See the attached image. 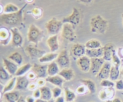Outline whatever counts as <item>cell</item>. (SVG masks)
<instances>
[{"mask_svg": "<svg viewBox=\"0 0 123 102\" xmlns=\"http://www.w3.org/2000/svg\"><path fill=\"white\" fill-rule=\"evenodd\" d=\"M27 6V3L25 4L18 12L10 14L2 13L0 15V21L3 25L16 27V26L22 24L24 20V11Z\"/></svg>", "mask_w": 123, "mask_h": 102, "instance_id": "obj_1", "label": "cell"}, {"mask_svg": "<svg viewBox=\"0 0 123 102\" xmlns=\"http://www.w3.org/2000/svg\"><path fill=\"white\" fill-rule=\"evenodd\" d=\"M108 21L102 16L97 14L90 19L91 31L94 34H105L108 28Z\"/></svg>", "mask_w": 123, "mask_h": 102, "instance_id": "obj_2", "label": "cell"}, {"mask_svg": "<svg viewBox=\"0 0 123 102\" xmlns=\"http://www.w3.org/2000/svg\"><path fill=\"white\" fill-rule=\"evenodd\" d=\"M43 37V31L36 26L35 24H31L28 31L27 38L30 43L37 46Z\"/></svg>", "mask_w": 123, "mask_h": 102, "instance_id": "obj_3", "label": "cell"}, {"mask_svg": "<svg viewBox=\"0 0 123 102\" xmlns=\"http://www.w3.org/2000/svg\"><path fill=\"white\" fill-rule=\"evenodd\" d=\"M63 25L62 20H58L56 18H52L46 23L45 28L50 36H55L61 31Z\"/></svg>", "mask_w": 123, "mask_h": 102, "instance_id": "obj_4", "label": "cell"}, {"mask_svg": "<svg viewBox=\"0 0 123 102\" xmlns=\"http://www.w3.org/2000/svg\"><path fill=\"white\" fill-rule=\"evenodd\" d=\"M25 52L31 60H39L41 57L46 54L45 50L41 49L34 44H30L25 48Z\"/></svg>", "mask_w": 123, "mask_h": 102, "instance_id": "obj_5", "label": "cell"}, {"mask_svg": "<svg viewBox=\"0 0 123 102\" xmlns=\"http://www.w3.org/2000/svg\"><path fill=\"white\" fill-rule=\"evenodd\" d=\"M75 28L70 24H64L61 30V36L64 39L73 42L75 40L76 38V34L74 31Z\"/></svg>", "mask_w": 123, "mask_h": 102, "instance_id": "obj_6", "label": "cell"}, {"mask_svg": "<svg viewBox=\"0 0 123 102\" xmlns=\"http://www.w3.org/2000/svg\"><path fill=\"white\" fill-rule=\"evenodd\" d=\"M55 61L58 64L61 70L63 68H70V58L67 50L66 49L61 50L58 54L57 58L56 59Z\"/></svg>", "mask_w": 123, "mask_h": 102, "instance_id": "obj_7", "label": "cell"}, {"mask_svg": "<svg viewBox=\"0 0 123 102\" xmlns=\"http://www.w3.org/2000/svg\"><path fill=\"white\" fill-rule=\"evenodd\" d=\"M62 21L63 24H70L74 28L78 26L80 22V14L79 10L74 7L72 10V13L68 16L64 18Z\"/></svg>", "mask_w": 123, "mask_h": 102, "instance_id": "obj_8", "label": "cell"}, {"mask_svg": "<svg viewBox=\"0 0 123 102\" xmlns=\"http://www.w3.org/2000/svg\"><path fill=\"white\" fill-rule=\"evenodd\" d=\"M12 32V44L15 48H21L24 43V38L20 31L17 27H12L10 28Z\"/></svg>", "mask_w": 123, "mask_h": 102, "instance_id": "obj_9", "label": "cell"}, {"mask_svg": "<svg viewBox=\"0 0 123 102\" xmlns=\"http://www.w3.org/2000/svg\"><path fill=\"white\" fill-rule=\"evenodd\" d=\"M86 49L85 44H82L80 43H74L71 48V55L74 60H77L79 58L85 55Z\"/></svg>", "mask_w": 123, "mask_h": 102, "instance_id": "obj_10", "label": "cell"}, {"mask_svg": "<svg viewBox=\"0 0 123 102\" xmlns=\"http://www.w3.org/2000/svg\"><path fill=\"white\" fill-rule=\"evenodd\" d=\"M47 70H48V65L43 64H34L32 65V69H31V71L35 73L37 79L38 78L46 79L48 76Z\"/></svg>", "mask_w": 123, "mask_h": 102, "instance_id": "obj_11", "label": "cell"}, {"mask_svg": "<svg viewBox=\"0 0 123 102\" xmlns=\"http://www.w3.org/2000/svg\"><path fill=\"white\" fill-rule=\"evenodd\" d=\"M76 64L81 72L88 73L91 68V59L86 55H84L76 60Z\"/></svg>", "mask_w": 123, "mask_h": 102, "instance_id": "obj_12", "label": "cell"}, {"mask_svg": "<svg viewBox=\"0 0 123 102\" xmlns=\"http://www.w3.org/2000/svg\"><path fill=\"white\" fill-rule=\"evenodd\" d=\"M91 68L90 72L93 75L97 76L103 67L105 61L103 60V58H91Z\"/></svg>", "mask_w": 123, "mask_h": 102, "instance_id": "obj_13", "label": "cell"}, {"mask_svg": "<svg viewBox=\"0 0 123 102\" xmlns=\"http://www.w3.org/2000/svg\"><path fill=\"white\" fill-rule=\"evenodd\" d=\"M12 41V32L10 30L6 27L0 29V43L1 45L7 46Z\"/></svg>", "mask_w": 123, "mask_h": 102, "instance_id": "obj_14", "label": "cell"}, {"mask_svg": "<svg viewBox=\"0 0 123 102\" xmlns=\"http://www.w3.org/2000/svg\"><path fill=\"white\" fill-rule=\"evenodd\" d=\"M46 44L50 52H56L60 49L58 35L49 36V38L46 40Z\"/></svg>", "mask_w": 123, "mask_h": 102, "instance_id": "obj_15", "label": "cell"}, {"mask_svg": "<svg viewBox=\"0 0 123 102\" xmlns=\"http://www.w3.org/2000/svg\"><path fill=\"white\" fill-rule=\"evenodd\" d=\"M115 90L114 88H107L101 90L98 94V98L102 101L112 100L114 98Z\"/></svg>", "mask_w": 123, "mask_h": 102, "instance_id": "obj_16", "label": "cell"}, {"mask_svg": "<svg viewBox=\"0 0 123 102\" xmlns=\"http://www.w3.org/2000/svg\"><path fill=\"white\" fill-rule=\"evenodd\" d=\"M103 58L106 62H111L112 59L113 54L115 51V46L111 43H109L103 46Z\"/></svg>", "mask_w": 123, "mask_h": 102, "instance_id": "obj_17", "label": "cell"}, {"mask_svg": "<svg viewBox=\"0 0 123 102\" xmlns=\"http://www.w3.org/2000/svg\"><path fill=\"white\" fill-rule=\"evenodd\" d=\"M2 64L3 67L6 68V70L12 76H15L19 67L14 62L12 61L8 58H2Z\"/></svg>", "mask_w": 123, "mask_h": 102, "instance_id": "obj_18", "label": "cell"}, {"mask_svg": "<svg viewBox=\"0 0 123 102\" xmlns=\"http://www.w3.org/2000/svg\"><path fill=\"white\" fill-rule=\"evenodd\" d=\"M112 64L110 62H106L103 64V67L101 68L100 71L98 73L96 76L99 80H102L103 79H109V76H110L111 69Z\"/></svg>", "mask_w": 123, "mask_h": 102, "instance_id": "obj_19", "label": "cell"}, {"mask_svg": "<svg viewBox=\"0 0 123 102\" xmlns=\"http://www.w3.org/2000/svg\"><path fill=\"white\" fill-rule=\"evenodd\" d=\"M30 81V80L28 79L26 76L17 77L16 84L14 90L16 91H22V90H26L28 87Z\"/></svg>", "mask_w": 123, "mask_h": 102, "instance_id": "obj_20", "label": "cell"}, {"mask_svg": "<svg viewBox=\"0 0 123 102\" xmlns=\"http://www.w3.org/2000/svg\"><path fill=\"white\" fill-rule=\"evenodd\" d=\"M58 55V54L56 52L46 53L38 60V61L40 63L43 64H45L46 63L49 64L53 61H55L57 58Z\"/></svg>", "mask_w": 123, "mask_h": 102, "instance_id": "obj_21", "label": "cell"}, {"mask_svg": "<svg viewBox=\"0 0 123 102\" xmlns=\"http://www.w3.org/2000/svg\"><path fill=\"white\" fill-rule=\"evenodd\" d=\"M85 55L91 58H103V47L98 49H86Z\"/></svg>", "mask_w": 123, "mask_h": 102, "instance_id": "obj_22", "label": "cell"}, {"mask_svg": "<svg viewBox=\"0 0 123 102\" xmlns=\"http://www.w3.org/2000/svg\"><path fill=\"white\" fill-rule=\"evenodd\" d=\"M79 82L87 88L88 92L90 94H94L96 93V90H97V86L93 80L90 79H82L79 80Z\"/></svg>", "mask_w": 123, "mask_h": 102, "instance_id": "obj_23", "label": "cell"}, {"mask_svg": "<svg viewBox=\"0 0 123 102\" xmlns=\"http://www.w3.org/2000/svg\"><path fill=\"white\" fill-rule=\"evenodd\" d=\"M58 74L66 81H70L73 80L74 77V71L70 68L61 69Z\"/></svg>", "mask_w": 123, "mask_h": 102, "instance_id": "obj_24", "label": "cell"}, {"mask_svg": "<svg viewBox=\"0 0 123 102\" xmlns=\"http://www.w3.org/2000/svg\"><path fill=\"white\" fill-rule=\"evenodd\" d=\"M46 80L48 82L54 85V86L61 88L64 82L65 81L63 78H61L59 74L54 76H48L46 78Z\"/></svg>", "mask_w": 123, "mask_h": 102, "instance_id": "obj_25", "label": "cell"}, {"mask_svg": "<svg viewBox=\"0 0 123 102\" xmlns=\"http://www.w3.org/2000/svg\"><path fill=\"white\" fill-rule=\"evenodd\" d=\"M41 91V98L44 100L49 102L51 100L52 98H53L52 92V90L49 87L46 86H42V87L39 88Z\"/></svg>", "mask_w": 123, "mask_h": 102, "instance_id": "obj_26", "label": "cell"}, {"mask_svg": "<svg viewBox=\"0 0 123 102\" xmlns=\"http://www.w3.org/2000/svg\"><path fill=\"white\" fill-rule=\"evenodd\" d=\"M60 68L56 61H53L48 65V76H54L58 75L60 72Z\"/></svg>", "mask_w": 123, "mask_h": 102, "instance_id": "obj_27", "label": "cell"}, {"mask_svg": "<svg viewBox=\"0 0 123 102\" xmlns=\"http://www.w3.org/2000/svg\"><path fill=\"white\" fill-rule=\"evenodd\" d=\"M4 97L7 102H17L20 98V96L18 91H10L3 94Z\"/></svg>", "mask_w": 123, "mask_h": 102, "instance_id": "obj_28", "label": "cell"}, {"mask_svg": "<svg viewBox=\"0 0 123 102\" xmlns=\"http://www.w3.org/2000/svg\"><path fill=\"white\" fill-rule=\"evenodd\" d=\"M16 79L17 77L15 76L11 78L4 85L1 92L4 94L6 92H10V91H12L13 90H14L16 87Z\"/></svg>", "mask_w": 123, "mask_h": 102, "instance_id": "obj_29", "label": "cell"}, {"mask_svg": "<svg viewBox=\"0 0 123 102\" xmlns=\"http://www.w3.org/2000/svg\"><path fill=\"white\" fill-rule=\"evenodd\" d=\"M32 66L31 64L26 63L24 65H21L19 67L18 70H17L16 73L15 74V76H25V74H27L32 69Z\"/></svg>", "mask_w": 123, "mask_h": 102, "instance_id": "obj_30", "label": "cell"}, {"mask_svg": "<svg viewBox=\"0 0 123 102\" xmlns=\"http://www.w3.org/2000/svg\"><path fill=\"white\" fill-rule=\"evenodd\" d=\"M8 59L16 64L18 66H21L24 59L21 54L18 52H14L8 56Z\"/></svg>", "mask_w": 123, "mask_h": 102, "instance_id": "obj_31", "label": "cell"}, {"mask_svg": "<svg viewBox=\"0 0 123 102\" xmlns=\"http://www.w3.org/2000/svg\"><path fill=\"white\" fill-rule=\"evenodd\" d=\"M85 48L88 49H94L102 48V43L98 40L91 39L85 43Z\"/></svg>", "mask_w": 123, "mask_h": 102, "instance_id": "obj_32", "label": "cell"}, {"mask_svg": "<svg viewBox=\"0 0 123 102\" xmlns=\"http://www.w3.org/2000/svg\"><path fill=\"white\" fill-rule=\"evenodd\" d=\"M120 74V67H116L112 64L111 69L110 76H109V79L113 82H116L118 80L119 76Z\"/></svg>", "mask_w": 123, "mask_h": 102, "instance_id": "obj_33", "label": "cell"}, {"mask_svg": "<svg viewBox=\"0 0 123 102\" xmlns=\"http://www.w3.org/2000/svg\"><path fill=\"white\" fill-rule=\"evenodd\" d=\"M64 97L66 102H73L76 98V94L68 88H64Z\"/></svg>", "mask_w": 123, "mask_h": 102, "instance_id": "obj_34", "label": "cell"}, {"mask_svg": "<svg viewBox=\"0 0 123 102\" xmlns=\"http://www.w3.org/2000/svg\"><path fill=\"white\" fill-rule=\"evenodd\" d=\"M19 10L20 8L16 5L12 3H8L4 7V13L10 14V13H16Z\"/></svg>", "mask_w": 123, "mask_h": 102, "instance_id": "obj_35", "label": "cell"}, {"mask_svg": "<svg viewBox=\"0 0 123 102\" xmlns=\"http://www.w3.org/2000/svg\"><path fill=\"white\" fill-rule=\"evenodd\" d=\"M11 74L2 66L0 70V80L1 82H8L11 79Z\"/></svg>", "mask_w": 123, "mask_h": 102, "instance_id": "obj_36", "label": "cell"}, {"mask_svg": "<svg viewBox=\"0 0 123 102\" xmlns=\"http://www.w3.org/2000/svg\"><path fill=\"white\" fill-rule=\"evenodd\" d=\"M100 85L101 86L103 87L104 88H114L115 85V83L114 82L112 81L109 79H103L100 81Z\"/></svg>", "mask_w": 123, "mask_h": 102, "instance_id": "obj_37", "label": "cell"}, {"mask_svg": "<svg viewBox=\"0 0 123 102\" xmlns=\"http://www.w3.org/2000/svg\"><path fill=\"white\" fill-rule=\"evenodd\" d=\"M112 62L113 66H115L118 67H120V66H121V60L120 59V56H118V55L117 54L116 50H115V51L114 52V54H113Z\"/></svg>", "mask_w": 123, "mask_h": 102, "instance_id": "obj_38", "label": "cell"}, {"mask_svg": "<svg viewBox=\"0 0 123 102\" xmlns=\"http://www.w3.org/2000/svg\"><path fill=\"white\" fill-rule=\"evenodd\" d=\"M31 13L33 16V17H34L36 19H37L42 17V14H43V10L40 8L35 7L31 11Z\"/></svg>", "mask_w": 123, "mask_h": 102, "instance_id": "obj_39", "label": "cell"}, {"mask_svg": "<svg viewBox=\"0 0 123 102\" xmlns=\"http://www.w3.org/2000/svg\"><path fill=\"white\" fill-rule=\"evenodd\" d=\"M52 92L53 98L55 99V98L61 96V94L62 93V90L61 87L55 86L54 88L52 89Z\"/></svg>", "mask_w": 123, "mask_h": 102, "instance_id": "obj_40", "label": "cell"}, {"mask_svg": "<svg viewBox=\"0 0 123 102\" xmlns=\"http://www.w3.org/2000/svg\"><path fill=\"white\" fill-rule=\"evenodd\" d=\"M88 91L87 88L84 85L82 84L76 88V93L78 95H84Z\"/></svg>", "mask_w": 123, "mask_h": 102, "instance_id": "obj_41", "label": "cell"}, {"mask_svg": "<svg viewBox=\"0 0 123 102\" xmlns=\"http://www.w3.org/2000/svg\"><path fill=\"white\" fill-rule=\"evenodd\" d=\"M115 88L118 91H123V80L118 79L115 82Z\"/></svg>", "mask_w": 123, "mask_h": 102, "instance_id": "obj_42", "label": "cell"}, {"mask_svg": "<svg viewBox=\"0 0 123 102\" xmlns=\"http://www.w3.org/2000/svg\"><path fill=\"white\" fill-rule=\"evenodd\" d=\"M46 82V79H44V78H38L36 81V84L37 86H39V88L45 86L44 85Z\"/></svg>", "mask_w": 123, "mask_h": 102, "instance_id": "obj_43", "label": "cell"}, {"mask_svg": "<svg viewBox=\"0 0 123 102\" xmlns=\"http://www.w3.org/2000/svg\"><path fill=\"white\" fill-rule=\"evenodd\" d=\"M32 96L34 97L36 99H38V98H41V91L40 88H37L33 91V93H32Z\"/></svg>", "mask_w": 123, "mask_h": 102, "instance_id": "obj_44", "label": "cell"}, {"mask_svg": "<svg viewBox=\"0 0 123 102\" xmlns=\"http://www.w3.org/2000/svg\"><path fill=\"white\" fill-rule=\"evenodd\" d=\"M26 77H27V78L30 80H34L36 78H37V76H36L35 73H34L32 71H30V72H29L28 73H27V74H26Z\"/></svg>", "mask_w": 123, "mask_h": 102, "instance_id": "obj_45", "label": "cell"}, {"mask_svg": "<svg viewBox=\"0 0 123 102\" xmlns=\"http://www.w3.org/2000/svg\"><path fill=\"white\" fill-rule=\"evenodd\" d=\"M37 85L36 83H30L28 85V89L31 91H34L37 88Z\"/></svg>", "mask_w": 123, "mask_h": 102, "instance_id": "obj_46", "label": "cell"}, {"mask_svg": "<svg viewBox=\"0 0 123 102\" xmlns=\"http://www.w3.org/2000/svg\"><path fill=\"white\" fill-rule=\"evenodd\" d=\"M36 100V98L32 96H28L25 98L26 102H35Z\"/></svg>", "mask_w": 123, "mask_h": 102, "instance_id": "obj_47", "label": "cell"}, {"mask_svg": "<svg viewBox=\"0 0 123 102\" xmlns=\"http://www.w3.org/2000/svg\"><path fill=\"white\" fill-rule=\"evenodd\" d=\"M66 100H65V97L64 96H60V97H58V98H55L54 102H65Z\"/></svg>", "mask_w": 123, "mask_h": 102, "instance_id": "obj_48", "label": "cell"}, {"mask_svg": "<svg viewBox=\"0 0 123 102\" xmlns=\"http://www.w3.org/2000/svg\"><path fill=\"white\" fill-rule=\"evenodd\" d=\"M78 1L81 2V3L89 4H91L93 1V0H78Z\"/></svg>", "mask_w": 123, "mask_h": 102, "instance_id": "obj_49", "label": "cell"}, {"mask_svg": "<svg viewBox=\"0 0 123 102\" xmlns=\"http://www.w3.org/2000/svg\"><path fill=\"white\" fill-rule=\"evenodd\" d=\"M118 52H119V55L118 56H120V59L121 60V58H123V48H120L118 49Z\"/></svg>", "mask_w": 123, "mask_h": 102, "instance_id": "obj_50", "label": "cell"}, {"mask_svg": "<svg viewBox=\"0 0 123 102\" xmlns=\"http://www.w3.org/2000/svg\"><path fill=\"white\" fill-rule=\"evenodd\" d=\"M17 102H26V101H25V98H24L22 96H20V98Z\"/></svg>", "mask_w": 123, "mask_h": 102, "instance_id": "obj_51", "label": "cell"}, {"mask_svg": "<svg viewBox=\"0 0 123 102\" xmlns=\"http://www.w3.org/2000/svg\"><path fill=\"white\" fill-rule=\"evenodd\" d=\"M113 102H122V101H121L120 98L117 97V98H114L113 99Z\"/></svg>", "mask_w": 123, "mask_h": 102, "instance_id": "obj_52", "label": "cell"}, {"mask_svg": "<svg viewBox=\"0 0 123 102\" xmlns=\"http://www.w3.org/2000/svg\"><path fill=\"white\" fill-rule=\"evenodd\" d=\"M35 102H48L42 99V98H38V99L36 100Z\"/></svg>", "mask_w": 123, "mask_h": 102, "instance_id": "obj_53", "label": "cell"}, {"mask_svg": "<svg viewBox=\"0 0 123 102\" xmlns=\"http://www.w3.org/2000/svg\"><path fill=\"white\" fill-rule=\"evenodd\" d=\"M106 102H113V99L112 100H108L106 101Z\"/></svg>", "mask_w": 123, "mask_h": 102, "instance_id": "obj_54", "label": "cell"}, {"mask_svg": "<svg viewBox=\"0 0 123 102\" xmlns=\"http://www.w3.org/2000/svg\"><path fill=\"white\" fill-rule=\"evenodd\" d=\"M32 1H33V0H26V1H27V2H32Z\"/></svg>", "mask_w": 123, "mask_h": 102, "instance_id": "obj_55", "label": "cell"}, {"mask_svg": "<svg viewBox=\"0 0 123 102\" xmlns=\"http://www.w3.org/2000/svg\"><path fill=\"white\" fill-rule=\"evenodd\" d=\"M121 74H122V75L123 76V68L122 69V70H121Z\"/></svg>", "mask_w": 123, "mask_h": 102, "instance_id": "obj_56", "label": "cell"}, {"mask_svg": "<svg viewBox=\"0 0 123 102\" xmlns=\"http://www.w3.org/2000/svg\"><path fill=\"white\" fill-rule=\"evenodd\" d=\"M54 102V100H51L49 101V102Z\"/></svg>", "mask_w": 123, "mask_h": 102, "instance_id": "obj_57", "label": "cell"}, {"mask_svg": "<svg viewBox=\"0 0 123 102\" xmlns=\"http://www.w3.org/2000/svg\"></svg>", "mask_w": 123, "mask_h": 102, "instance_id": "obj_58", "label": "cell"}, {"mask_svg": "<svg viewBox=\"0 0 123 102\" xmlns=\"http://www.w3.org/2000/svg\"></svg>", "mask_w": 123, "mask_h": 102, "instance_id": "obj_59", "label": "cell"}, {"mask_svg": "<svg viewBox=\"0 0 123 102\" xmlns=\"http://www.w3.org/2000/svg\"></svg>", "mask_w": 123, "mask_h": 102, "instance_id": "obj_60", "label": "cell"}]
</instances>
